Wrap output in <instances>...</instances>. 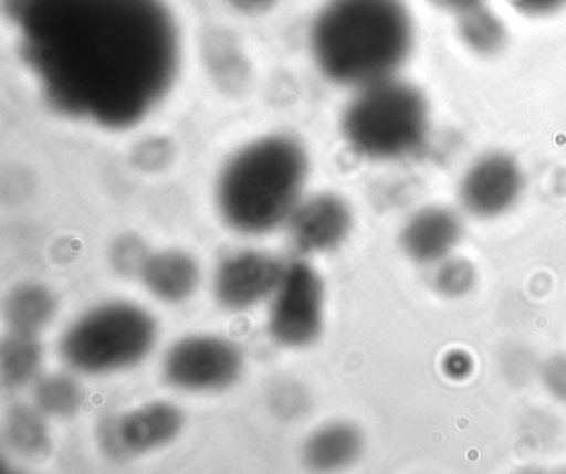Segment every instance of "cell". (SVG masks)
Wrapping results in <instances>:
<instances>
[{
    "label": "cell",
    "instance_id": "cell-1",
    "mask_svg": "<svg viewBox=\"0 0 566 474\" xmlns=\"http://www.w3.org/2000/svg\"><path fill=\"white\" fill-rule=\"evenodd\" d=\"M22 49L48 98L107 128L137 125L180 62L164 0H14Z\"/></svg>",
    "mask_w": 566,
    "mask_h": 474
},
{
    "label": "cell",
    "instance_id": "cell-21",
    "mask_svg": "<svg viewBox=\"0 0 566 474\" xmlns=\"http://www.w3.org/2000/svg\"><path fill=\"white\" fill-rule=\"evenodd\" d=\"M520 12L528 15H546L566 6V0H509Z\"/></svg>",
    "mask_w": 566,
    "mask_h": 474
},
{
    "label": "cell",
    "instance_id": "cell-14",
    "mask_svg": "<svg viewBox=\"0 0 566 474\" xmlns=\"http://www.w3.org/2000/svg\"><path fill=\"white\" fill-rule=\"evenodd\" d=\"M360 431L349 423H333L311 434L304 460L311 470L336 471L350 466L363 453Z\"/></svg>",
    "mask_w": 566,
    "mask_h": 474
},
{
    "label": "cell",
    "instance_id": "cell-3",
    "mask_svg": "<svg viewBox=\"0 0 566 474\" xmlns=\"http://www.w3.org/2000/svg\"><path fill=\"white\" fill-rule=\"evenodd\" d=\"M307 155L296 139L264 136L224 165L217 202L224 222L243 234H264L290 221L307 179Z\"/></svg>",
    "mask_w": 566,
    "mask_h": 474
},
{
    "label": "cell",
    "instance_id": "cell-8",
    "mask_svg": "<svg viewBox=\"0 0 566 474\" xmlns=\"http://www.w3.org/2000/svg\"><path fill=\"white\" fill-rule=\"evenodd\" d=\"M184 428V413L174 404L151 401L102 428V444L111 456L130 457L171 443Z\"/></svg>",
    "mask_w": 566,
    "mask_h": 474
},
{
    "label": "cell",
    "instance_id": "cell-18",
    "mask_svg": "<svg viewBox=\"0 0 566 474\" xmlns=\"http://www.w3.org/2000/svg\"><path fill=\"white\" fill-rule=\"evenodd\" d=\"M42 414L39 408L15 407L6 417V441L22 456H39L48 451L49 431Z\"/></svg>",
    "mask_w": 566,
    "mask_h": 474
},
{
    "label": "cell",
    "instance_id": "cell-16",
    "mask_svg": "<svg viewBox=\"0 0 566 474\" xmlns=\"http://www.w3.org/2000/svg\"><path fill=\"white\" fill-rule=\"evenodd\" d=\"M42 344L35 334L11 330L0 348V375L8 388H21L31 383L41 370Z\"/></svg>",
    "mask_w": 566,
    "mask_h": 474
},
{
    "label": "cell",
    "instance_id": "cell-23",
    "mask_svg": "<svg viewBox=\"0 0 566 474\" xmlns=\"http://www.w3.org/2000/svg\"><path fill=\"white\" fill-rule=\"evenodd\" d=\"M436 6L442 7V9L455 12L457 15L467 10L475 9V7L483 6L485 0H432Z\"/></svg>",
    "mask_w": 566,
    "mask_h": 474
},
{
    "label": "cell",
    "instance_id": "cell-22",
    "mask_svg": "<svg viewBox=\"0 0 566 474\" xmlns=\"http://www.w3.org/2000/svg\"><path fill=\"white\" fill-rule=\"evenodd\" d=\"M277 0H230L234 9L244 13L266 12L268 9L276 3Z\"/></svg>",
    "mask_w": 566,
    "mask_h": 474
},
{
    "label": "cell",
    "instance_id": "cell-6",
    "mask_svg": "<svg viewBox=\"0 0 566 474\" xmlns=\"http://www.w3.org/2000/svg\"><path fill=\"white\" fill-rule=\"evenodd\" d=\"M323 320L324 285L319 274L306 262L287 265L271 305V337L284 347H307L319 337Z\"/></svg>",
    "mask_w": 566,
    "mask_h": 474
},
{
    "label": "cell",
    "instance_id": "cell-9",
    "mask_svg": "<svg viewBox=\"0 0 566 474\" xmlns=\"http://www.w3.org/2000/svg\"><path fill=\"white\" fill-rule=\"evenodd\" d=\"M523 191L518 162L505 152L480 156L460 181V201L476 218H496L509 211Z\"/></svg>",
    "mask_w": 566,
    "mask_h": 474
},
{
    "label": "cell",
    "instance_id": "cell-19",
    "mask_svg": "<svg viewBox=\"0 0 566 474\" xmlns=\"http://www.w3.org/2000/svg\"><path fill=\"white\" fill-rule=\"evenodd\" d=\"M34 400L39 410L55 418H69L78 413L85 394L81 385L67 375H48L35 385Z\"/></svg>",
    "mask_w": 566,
    "mask_h": 474
},
{
    "label": "cell",
    "instance_id": "cell-10",
    "mask_svg": "<svg viewBox=\"0 0 566 474\" xmlns=\"http://www.w3.org/2000/svg\"><path fill=\"white\" fill-rule=\"evenodd\" d=\"M284 265L264 252H241L224 259L214 275V294L224 307L244 310L274 295Z\"/></svg>",
    "mask_w": 566,
    "mask_h": 474
},
{
    "label": "cell",
    "instance_id": "cell-4",
    "mask_svg": "<svg viewBox=\"0 0 566 474\" xmlns=\"http://www.w3.org/2000/svg\"><path fill=\"white\" fill-rule=\"evenodd\" d=\"M429 126L426 96L396 76L357 89L343 115V135L350 148L377 161L412 155L426 141Z\"/></svg>",
    "mask_w": 566,
    "mask_h": 474
},
{
    "label": "cell",
    "instance_id": "cell-2",
    "mask_svg": "<svg viewBox=\"0 0 566 474\" xmlns=\"http://www.w3.org/2000/svg\"><path fill=\"white\" fill-rule=\"evenodd\" d=\"M413 22L403 0H327L310 29L321 75L340 86L392 78L409 59Z\"/></svg>",
    "mask_w": 566,
    "mask_h": 474
},
{
    "label": "cell",
    "instance_id": "cell-20",
    "mask_svg": "<svg viewBox=\"0 0 566 474\" xmlns=\"http://www.w3.org/2000/svg\"><path fill=\"white\" fill-rule=\"evenodd\" d=\"M437 284L443 294L462 295L473 285L472 265L463 261H442Z\"/></svg>",
    "mask_w": 566,
    "mask_h": 474
},
{
    "label": "cell",
    "instance_id": "cell-15",
    "mask_svg": "<svg viewBox=\"0 0 566 474\" xmlns=\"http://www.w3.org/2000/svg\"><path fill=\"white\" fill-rule=\"evenodd\" d=\"M57 310L54 294L41 284L19 285L9 295L6 318L11 330L38 335Z\"/></svg>",
    "mask_w": 566,
    "mask_h": 474
},
{
    "label": "cell",
    "instance_id": "cell-5",
    "mask_svg": "<svg viewBox=\"0 0 566 474\" xmlns=\"http://www.w3.org/2000/svg\"><path fill=\"white\" fill-rule=\"evenodd\" d=\"M157 341V322L130 302L92 308L65 330L61 355L74 370L114 373L144 360Z\"/></svg>",
    "mask_w": 566,
    "mask_h": 474
},
{
    "label": "cell",
    "instance_id": "cell-12",
    "mask_svg": "<svg viewBox=\"0 0 566 474\" xmlns=\"http://www.w3.org/2000/svg\"><path fill=\"white\" fill-rule=\"evenodd\" d=\"M462 221L452 209L429 206L407 221L400 242L412 261L437 264L452 255L462 239Z\"/></svg>",
    "mask_w": 566,
    "mask_h": 474
},
{
    "label": "cell",
    "instance_id": "cell-13",
    "mask_svg": "<svg viewBox=\"0 0 566 474\" xmlns=\"http://www.w3.org/2000/svg\"><path fill=\"white\" fill-rule=\"evenodd\" d=\"M145 287L165 302H184L193 295L200 282V268L191 255L164 251L148 255L140 268Z\"/></svg>",
    "mask_w": 566,
    "mask_h": 474
},
{
    "label": "cell",
    "instance_id": "cell-11",
    "mask_svg": "<svg viewBox=\"0 0 566 474\" xmlns=\"http://www.w3.org/2000/svg\"><path fill=\"white\" fill-rule=\"evenodd\" d=\"M290 228L294 245L304 254L333 251L349 235L353 212L339 196L317 194L297 204Z\"/></svg>",
    "mask_w": 566,
    "mask_h": 474
},
{
    "label": "cell",
    "instance_id": "cell-7",
    "mask_svg": "<svg viewBox=\"0 0 566 474\" xmlns=\"http://www.w3.org/2000/svg\"><path fill=\"white\" fill-rule=\"evenodd\" d=\"M243 370L237 345L214 335L181 338L165 357V378L188 391H213L231 387Z\"/></svg>",
    "mask_w": 566,
    "mask_h": 474
},
{
    "label": "cell",
    "instance_id": "cell-17",
    "mask_svg": "<svg viewBox=\"0 0 566 474\" xmlns=\"http://www.w3.org/2000/svg\"><path fill=\"white\" fill-rule=\"evenodd\" d=\"M459 36L472 52L479 55H495L506 43L505 23L489 7L459 13Z\"/></svg>",
    "mask_w": 566,
    "mask_h": 474
}]
</instances>
